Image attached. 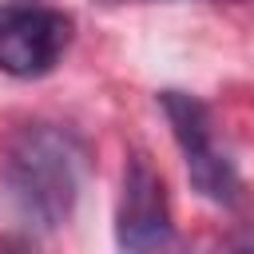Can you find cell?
Returning <instances> with one entry per match:
<instances>
[{"label":"cell","mask_w":254,"mask_h":254,"mask_svg":"<svg viewBox=\"0 0 254 254\" xmlns=\"http://www.w3.org/2000/svg\"><path fill=\"white\" fill-rule=\"evenodd\" d=\"M159 107L167 115L171 139L183 155V167H187V179H190L194 194L206 198L210 206L226 210V214L246 218L250 214V190H246L230 151L218 143V127H214L210 107L198 95L179 91V87L159 91Z\"/></svg>","instance_id":"obj_2"},{"label":"cell","mask_w":254,"mask_h":254,"mask_svg":"<svg viewBox=\"0 0 254 254\" xmlns=\"http://www.w3.org/2000/svg\"><path fill=\"white\" fill-rule=\"evenodd\" d=\"M99 8H135V4H171V0H91Z\"/></svg>","instance_id":"obj_5"},{"label":"cell","mask_w":254,"mask_h":254,"mask_svg":"<svg viewBox=\"0 0 254 254\" xmlns=\"http://www.w3.org/2000/svg\"><path fill=\"white\" fill-rule=\"evenodd\" d=\"M115 242L123 250H163V246H175L171 198H167L163 175L155 171V163L143 151H135L123 163L119 206H115Z\"/></svg>","instance_id":"obj_4"},{"label":"cell","mask_w":254,"mask_h":254,"mask_svg":"<svg viewBox=\"0 0 254 254\" xmlns=\"http://www.w3.org/2000/svg\"><path fill=\"white\" fill-rule=\"evenodd\" d=\"M87 175V143L64 123H24L0 151V190L20 226L64 230Z\"/></svg>","instance_id":"obj_1"},{"label":"cell","mask_w":254,"mask_h":254,"mask_svg":"<svg viewBox=\"0 0 254 254\" xmlns=\"http://www.w3.org/2000/svg\"><path fill=\"white\" fill-rule=\"evenodd\" d=\"M75 40V20L64 8L36 0L0 4V71L12 79L52 75Z\"/></svg>","instance_id":"obj_3"}]
</instances>
